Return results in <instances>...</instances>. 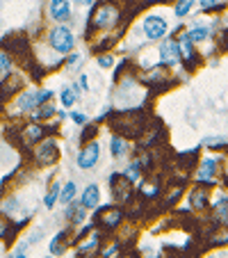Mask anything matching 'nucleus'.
<instances>
[{
  "mask_svg": "<svg viewBox=\"0 0 228 258\" xmlns=\"http://www.w3.org/2000/svg\"><path fill=\"white\" fill-rule=\"evenodd\" d=\"M48 41L57 53H68V50H73V46H75V39H73L71 30L64 28V25H57L55 30H50Z\"/></svg>",
  "mask_w": 228,
  "mask_h": 258,
  "instance_id": "1",
  "label": "nucleus"
},
{
  "mask_svg": "<svg viewBox=\"0 0 228 258\" xmlns=\"http://www.w3.org/2000/svg\"><path fill=\"white\" fill-rule=\"evenodd\" d=\"M53 96V92H48V89H41V92H23L19 98H16V105H19L21 112H30V110H34V107H39L41 103H46L48 98Z\"/></svg>",
  "mask_w": 228,
  "mask_h": 258,
  "instance_id": "2",
  "label": "nucleus"
},
{
  "mask_svg": "<svg viewBox=\"0 0 228 258\" xmlns=\"http://www.w3.org/2000/svg\"><path fill=\"white\" fill-rule=\"evenodd\" d=\"M59 156V149H57V142L55 140H44L37 149H34V160L37 165L46 167V165H53Z\"/></svg>",
  "mask_w": 228,
  "mask_h": 258,
  "instance_id": "3",
  "label": "nucleus"
},
{
  "mask_svg": "<svg viewBox=\"0 0 228 258\" xmlns=\"http://www.w3.org/2000/svg\"><path fill=\"white\" fill-rule=\"evenodd\" d=\"M144 34L153 41L162 39V37L167 34V21L162 19V16H156V14L146 16L144 19Z\"/></svg>",
  "mask_w": 228,
  "mask_h": 258,
  "instance_id": "4",
  "label": "nucleus"
},
{
  "mask_svg": "<svg viewBox=\"0 0 228 258\" xmlns=\"http://www.w3.org/2000/svg\"><path fill=\"white\" fill-rule=\"evenodd\" d=\"M117 19H119V14H117V10L112 5H103V7H98V12L94 14V28H112V25L117 23Z\"/></svg>",
  "mask_w": 228,
  "mask_h": 258,
  "instance_id": "5",
  "label": "nucleus"
},
{
  "mask_svg": "<svg viewBox=\"0 0 228 258\" xmlns=\"http://www.w3.org/2000/svg\"><path fill=\"white\" fill-rule=\"evenodd\" d=\"M98 156H101V149H98V144H96V142H89L83 151H80V156H78L80 169H92V167L98 162Z\"/></svg>",
  "mask_w": 228,
  "mask_h": 258,
  "instance_id": "6",
  "label": "nucleus"
},
{
  "mask_svg": "<svg viewBox=\"0 0 228 258\" xmlns=\"http://www.w3.org/2000/svg\"><path fill=\"white\" fill-rule=\"evenodd\" d=\"M110 185H112V190H114L117 201H128V199H130V180H128L123 174H114V176H112Z\"/></svg>",
  "mask_w": 228,
  "mask_h": 258,
  "instance_id": "7",
  "label": "nucleus"
},
{
  "mask_svg": "<svg viewBox=\"0 0 228 258\" xmlns=\"http://www.w3.org/2000/svg\"><path fill=\"white\" fill-rule=\"evenodd\" d=\"M160 59L162 64H169V67H174V64H178L180 59V46L178 41H162L160 44Z\"/></svg>",
  "mask_w": 228,
  "mask_h": 258,
  "instance_id": "8",
  "label": "nucleus"
},
{
  "mask_svg": "<svg viewBox=\"0 0 228 258\" xmlns=\"http://www.w3.org/2000/svg\"><path fill=\"white\" fill-rule=\"evenodd\" d=\"M50 16L53 21L71 19V0H50Z\"/></svg>",
  "mask_w": 228,
  "mask_h": 258,
  "instance_id": "9",
  "label": "nucleus"
},
{
  "mask_svg": "<svg viewBox=\"0 0 228 258\" xmlns=\"http://www.w3.org/2000/svg\"><path fill=\"white\" fill-rule=\"evenodd\" d=\"M123 219V210L121 208H105L101 213V224L105 226V229H114V226L121 224Z\"/></svg>",
  "mask_w": 228,
  "mask_h": 258,
  "instance_id": "10",
  "label": "nucleus"
},
{
  "mask_svg": "<svg viewBox=\"0 0 228 258\" xmlns=\"http://www.w3.org/2000/svg\"><path fill=\"white\" fill-rule=\"evenodd\" d=\"M214 171H217V160H214V158H208V160H203V165L199 167V171H196V178H199L201 183H205V185H214L212 178H210Z\"/></svg>",
  "mask_w": 228,
  "mask_h": 258,
  "instance_id": "11",
  "label": "nucleus"
},
{
  "mask_svg": "<svg viewBox=\"0 0 228 258\" xmlns=\"http://www.w3.org/2000/svg\"><path fill=\"white\" fill-rule=\"evenodd\" d=\"M98 201H101V190H98V185H87L83 192V199H80V204L85 206V208H96Z\"/></svg>",
  "mask_w": 228,
  "mask_h": 258,
  "instance_id": "12",
  "label": "nucleus"
},
{
  "mask_svg": "<svg viewBox=\"0 0 228 258\" xmlns=\"http://www.w3.org/2000/svg\"><path fill=\"white\" fill-rule=\"evenodd\" d=\"M44 128L41 126H28V128H23V142L28 146H32V144H37V142H41L44 140Z\"/></svg>",
  "mask_w": 228,
  "mask_h": 258,
  "instance_id": "13",
  "label": "nucleus"
},
{
  "mask_svg": "<svg viewBox=\"0 0 228 258\" xmlns=\"http://www.w3.org/2000/svg\"><path fill=\"white\" fill-rule=\"evenodd\" d=\"M180 46V53H183V57L187 59V64L192 67V62H194V50H192V39H189L187 34H183V39L178 41Z\"/></svg>",
  "mask_w": 228,
  "mask_h": 258,
  "instance_id": "14",
  "label": "nucleus"
},
{
  "mask_svg": "<svg viewBox=\"0 0 228 258\" xmlns=\"http://www.w3.org/2000/svg\"><path fill=\"white\" fill-rule=\"evenodd\" d=\"M192 41H205L210 37V28L208 25H196V28H192L189 32H185Z\"/></svg>",
  "mask_w": 228,
  "mask_h": 258,
  "instance_id": "15",
  "label": "nucleus"
},
{
  "mask_svg": "<svg viewBox=\"0 0 228 258\" xmlns=\"http://www.w3.org/2000/svg\"><path fill=\"white\" fill-rule=\"evenodd\" d=\"M205 204H208V192H205L203 187H199V190L192 192V206H194L196 210L205 208Z\"/></svg>",
  "mask_w": 228,
  "mask_h": 258,
  "instance_id": "16",
  "label": "nucleus"
},
{
  "mask_svg": "<svg viewBox=\"0 0 228 258\" xmlns=\"http://www.w3.org/2000/svg\"><path fill=\"white\" fill-rule=\"evenodd\" d=\"M73 199H75V183H71V180H68L66 185L59 190V201H64V204H71Z\"/></svg>",
  "mask_w": 228,
  "mask_h": 258,
  "instance_id": "17",
  "label": "nucleus"
},
{
  "mask_svg": "<svg viewBox=\"0 0 228 258\" xmlns=\"http://www.w3.org/2000/svg\"><path fill=\"white\" fill-rule=\"evenodd\" d=\"M126 151H128L126 140H123V137H114V140H112V156H114V158H121Z\"/></svg>",
  "mask_w": 228,
  "mask_h": 258,
  "instance_id": "18",
  "label": "nucleus"
},
{
  "mask_svg": "<svg viewBox=\"0 0 228 258\" xmlns=\"http://www.w3.org/2000/svg\"><path fill=\"white\" fill-rule=\"evenodd\" d=\"M53 114H55V107L48 105V103H41L39 110H37V112H32V119H34V121H39V119H48V117H53Z\"/></svg>",
  "mask_w": 228,
  "mask_h": 258,
  "instance_id": "19",
  "label": "nucleus"
},
{
  "mask_svg": "<svg viewBox=\"0 0 228 258\" xmlns=\"http://www.w3.org/2000/svg\"><path fill=\"white\" fill-rule=\"evenodd\" d=\"M75 89H78V87H66L62 94H59V98H62V105H64V107H71L73 103H75V98H78Z\"/></svg>",
  "mask_w": 228,
  "mask_h": 258,
  "instance_id": "20",
  "label": "nucleus"
},
{
  "mask_svg": "<svg viewBox=\"0 0 228 258\" xmlns=\"http://www.w3.org/2000/svg\"><path fill=\"white\" fill-rule=\"evenodd\" d=\"M139 167H141V162H130V165L126 167V171H123V176H126L128 180H132V183H137V180H139Z\"/></svg>",
  "mask_w": 228,
  "mask_h": 258,
  "instance_id": "21",
  "label": "nucleus"
},
{
  "mask_svg": "<svg viewBox=\"0 0 228 258\" xmlns=\"http://www.w3.org/2000/svg\"><path fill=\"white\" fill-rule=\"evenodd\" d=\"M57 199H59V185H57V183H55V185H53V190H50L48 192V195H46V199H44V206H46V208H53V206L55 204H57Z\"/></svg>",
  "mask_w": 228,
  "mask_h": 258,
  "instance_id": "22",
  "label": "nucleus"
},
{
  "mask_svg": "<svg viewBox=\"0 0 228 258\" xmlns=\"http://www.w3.org/2000/svg\"><path fill=\"white\" fill-rule=\"evenodd\" d=\"M194 3H196V0H180L178 5H176V16H178V19H183V16L192 10V5H194Z\"/></svg>",
  "mask_w": 228,
  "mask_h": 258,
  "instance_id": "23",
  "label": "nucleus"
},
{
  "mask_svg": "<svg viewBox=\"0 0 228 258\" xmlns=\"http://www.w3.org/2000/svg\"><path fill=\"white\" fill-rule=\"evenodd\" d=\"M217 215L221 217L223 224H228V199H221L217 201Z\"/></svg>",
  "mask_w": 228,
  "mask_h": 258,
  "instance_id": "24",
  "label": "nucleus"
},
{
  "mask_svg": "<svg viewBox=\"0 0 228 258\" xmlns=\"http://www.w3.org/2000/svg\"><path fill=\"white\" fill-rule=\"evenodd\" d=\"M64 238H66V231H62V233L55 235V240L50 242V251H53V253H62V247H59V244H62Z\"/></svg>",
  "mask_w": 228,
  "mask_h": 258,
  "instance_id": "25",
  "label": "nucleus"
},
{
  "mask_svg": "<svg viewBox=\"0 0 228 258\" xmlns=\"http://www.w3.org/2000/svg\"><path fill=\"white\" fill-rule=\"evenodd\" d=\"M85 206L80 204V208H68V213H71V217H73V222H75V224H80V222H83L85 219Z\"/></svg>",
  "mask_w": 228,
  "mask_h": 258,
  "instance_id": "26",
  "label": "nucleus"
},
{
  "mask_svg": "<svg viewBox=\"0 0 228 258\" xmlns=\"http://www.w3.org/2000/svg\"><path fill=\"white\" fill-rule=\"evenodd\" d=\"M10 69H12V57L0 50V73H7Z\"/></svg>",
  "mask_w": 228,
  "mask_h": 258,
  "instance_id": "27",
  "label": "nucleus"
},
{
  "mask_svg": "<svg viewBox=\"0 0 228 258\" xmlns=\"http://www.w3.org/2000/svg\"><path fill=\"white\" fill-rule=\"evenodd\" d=\"M98 240H101V238H98V233H96V235H92V240H89V242H85L83 247H80V253H87V251H92V249L98 244Z\"/></svg>",
  "mask_w": 228,
  "mask_h": 258,
  "instance_id": "28",
  "label": "nucleus"
},
{
  "mask_svg": "<svg viewBox=\"0 0 228 258\" xmlns=\"http://www.w3.org/2000/svg\"><path fill=\"white\" fill-rule=\"evenodd\" d=\"M199 3L205 7V10H214V7H221L223 5V0H199Z\"/></svg>",
  "mask_w": 228,
  "mask_h": 258,
  "instance_id": "29",
  "label": "nucleus"
},
{
  "mask_svg": "<svg viewBox=\"0 0 228 258\" xmlns=\"http://www.w3.org/2000/svg\"><path fill=\"white\" fill-rule=\"evenodd\" d=\"M80 62H83V55H80V53H73L71 57H68L66 67H68V69H75V67H78V64H80Z\"/></svg>",
  "mask_w": 228,
  "mask_h": 258,
  "instance_id": "30",
  "label": "nucleus"
},
{
  "mask_svg": "<svg viewBox=\"0 0 228 258\" xmlns=\"http://www.w3.org/2000/svg\"><path fill=\"white\" fill-rule=\"evenodd\" d=\"M98 64H101L103 69H110L112 64H114V59H112V55H101V57H98Z\"/></svg>",
  "mask_w": 228,
  "mask_h": 258,
  "instance_id": "31",
  "label": "nucleus"
},
{
  "mask_svg": "<svg viewBox=\"0 0 228 258\" xmlns=\"http://www.w3.org/2000/svg\"><path fill=\"white\" fill-rule=\"evenodd\" d=\"M71 119H73L75 123H80V126H83V123H87V117H85V114H80V112H73Z\"/></svg>",
  "mask_w": 228,
  "mask_h": 258,
  "instance_id": "32",
  "label": "nucleus"
},
{
  "mask_svg": "<svg viewBox=\"0 0 228 258\" xmlns=\"http://www.w3.org/2000/svg\"><path fill=\"white\" fill-rule=\"evenodd\" d=\"M205 144H214L212 149H219V144H226V140H223V137H217V140H205Z\"/></svg>",
  "mask_w": 228,
  "mask_h": 258,
  "instance_id": "33",
  "label": "nucleus"
},
{
  "mask_svg": "<svg viewBox=\"0 0 228 258\" xmlns=\"http://www.w3.org/2000/svg\"><path fill=\"white\" fill-rule=\"evenodd\" d=\"M117 251H119V244H112L110 249H105V256H114Z\"/></svg>",
  "mask_w": 228,
  "mask_h": 258,
  "instance_id": "34",
  "label": "nucleus"
},
{
  "mask_svg": "<svg viewBox=\"0 0 228 258\" xmlns=\"http://www.w3.org/2000/svg\"><path fill=\"white\" fill-rule=\"evenodd\" d=\"M80 87H83L85 92L89 89V80H87V76H83V78H80Z\"/></svg>",
  "mask_w": 228,
  "mask_h": 258,
  "instance_id": "35",
  "label": "nucleus"
},
{
  "mask_svg": "<svg viewBox=\"0 0 228 258\" xmlns=\"http://www.w3.org/2000/svg\"><path fill=\"white\" fill-rule=\"evenodd\" d=\"M78 3H80V5H85V7H87V5H94V0H78Z\"/></svg>",
  "mask_w": 228,
  "mask_h": 258,
  "instance_id": "36",
  "label": "nucleus"
}]
</instances>
